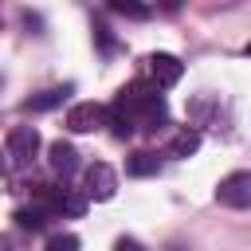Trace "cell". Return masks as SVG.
<instances>
[{"mask_svg":"<svg viewBox=\"0 0 251 251\" xmlns=\"http://www.w3.org/2000/svg\"><path fill=\"white\" fill-rule=\"evenodd\" d=\"M0 176H4V157H0Z\"/></svg>","mask_w":251,"mask_h":251,"instance_id":"cell-19","label":"cell"},{"mask_svg":"<svg viewBox=\"0 0 251 251\" xmlns=\"http://www.w3.org/2000/svg\"><path fill=\"white\" fill-rule=\"evenodd\" d=\"M114 192H118V173L106 161H94L86 169V196L90 200H110Z\"/></svg>","mask_w":251,"mask_h":251,"instance_id":"cell-7","label":"cell"},{"mask_svg":"<svg viewBox=\"0 0 251 251\" xmlns=\"http://www.w3.org/2000/svg\"><path fill=\"white\" fill-rule=\"evenodd\" d=\"M16 220H20V227H31V231H39V227L47 224V216H43L35 204H31V208H20V212H16Z\"/></svg>","mask_w":251,"mask_h":251,"instance_id":"cell-13","label":"cell"},{"mask_svg":"<svg viewBox=\"0 0 251 251\" xmlns=\"http://www.w3.org/2000/svg\"><path fill=\"white\" fill-rule=\"evenodd\" d=\"M94 35H98L102 51H114V35H110V27H106V24H94Z\"/></svg>","mask_w":251,"mask_h":251,"instance_id":"cell-16","label":"cell"},{"mask_svg":"<svg viewBox=\"0 0 251 251\" xmlns=\"http://www.w3.org/2000/svg\"><path fill=\"white\" fill-rule=\"evenodd\" d=\"M0 251H24L16 235H0Z\"/></svg>","mask_w":251,"mask_h":251,"instance_id":"cell-18","label":"cell"},{"mask_svg":"<svg viewBox=\"0 0 251 251\" xmlns=\"http://www.w3.org/2000/svg\"><path fill=\"white\" fill-rule=\"evenodd\" d=\"M196 149H200V129H188V126L169 141V153H173V157H192Z\"/></svg>","mask_w":251,"mask_h":251,"instance_id":"cell-12","label":"cell"},{"mask_svg":"<svg viewBox=\"0 0 251 251\" xmlns=\"http://www.w3.org/2000/svg\"><path fill=\"white\" fill-rule=\"evenodd\" d=\"M35 208L47 216V220H55V216H82L86 212V196H78V192H71V188H35Z\"/></svg>","mask_w":251,"mask_h":251,"instance_id":"cell-2","label":"cell"},{"mask_svg":"<svg viewBox=\"0 0 251 251\" xmlns=\"http://www.w3.org/2000/svg\"><path fill=\"white\" fill-rule=\"evenodd\" d=\"M216 200L227 204V208H247L251 204V173H231L220 180L216 188Z\"/></svg>","mask_w":251,"mask_h":251,"instance_id":"cell-4","label":"cell"},{"mask_svg":"<svg viewBox=\"0 0 251 251\" xmlns=\"http://www.w3.org/2000/svg\"><path fill=\"white\" fill-rule=\"evenodd\" d=\"M157 169H161V157L149 153V149H141V153H133V157L126 161V173H129V176H153Z\"/></svg>","mask_w":251,"mask_h":251,"instance_id":"cell-11","label":"cell"},{"mask_svg":"<svg viewBox=\"0 0 251 251\" xmlns=\"http://www.w3.org/2000/svg\"><path fill=\"white\" fill-rule=\"evenodd\" d=\"M102 126H110V133H114V137H122V141L137 133L133 118H129V114H126V110L118 106V102H110V106H106V122H102Z\"/></svg>","mask_w":251,"mask_h":251,"instance_id":"cell-9","label":"cell"},{"mask_svg":"<svg viewBox=\"0 0 251 251\" xmlns=\"http://www.w3.org/2000/svg\"><path fill=\"white\" fill-rule=\"evenodd\" d=\"M39 129L35 126H16V129H8V157H12V165L16 169H24V165H31L35 161V153H39Z\"/></svg>","mask_w":251,"mask_h":251,"instance_id":"cell-3","label":"cell"},{"mask_svg":"<svg viewBox=\"0 0 251 251\" xmlns=\"http://www.w3.org/2000/svg\"><path fill=\"white\" fill-rule=\"evenodd\" d=\"M129 118H133V126L137 129H145V133H157L165 122H169V110H165V98L157 94V86L153 82H129V86H122L118 90V98H114Z\"/></svg>","mask_w":251,"mask_h":251,"instance_id":"cell-1","label":"cell"},{"mask_svg":"<svg viewBox=\"0 0 251 251\" xmlns=\"http://www.w3.org/2000/svg\"><path fill=\"white\" fill-rule=\"evenodd\" d=\"M43 251H78V235L59 231V235H51V239L43 243Z\"/></svg>","mask_w":251,"mask_h":251,"instance_id":"cell-14","label":"cell"},{"mask_svg":"<svg viewBox=\"0 0 251 251\" xmlns=\"http://www.w3.org/2000/svg\"><path fill=\"white\" fill-rule=\"evenodd\" d=\"M67 94H71V86H51V90H43V94H31L27 102H24V110H55L59 102H67Z\"/></svg>","mask_w":251,"mask_h":251,"instance_id":"cell-10","label":"cell"},{"mask_svg":"<svg viewBox=\"0 0 251 251\" xmlns=\"http://www.w3.org/2000/svg\"><path fill=\"white\" fill-rule=\"evenodd\" d=\"M114 12H122V16H137V20H145L149 16V8H141V4H126V0H118V4H110Z\"/></svg>","mask_w":251,"mask_h":251,"instance_id":"cell-15","label":"cell"},{"mask_svg":"<svg viewBox=\"0 0 251 251\" xmlns=\"http://www.w3.org/2000/svg\"><path fill=\"white\" fill-rule=\"evenodd\" d=\"M145 63H149V78H153V86H157V90H161V86L180 82V75H184L180 59H176V55H169V51H153Z\"/></svg>","mask_w":251,"mask_h":251,"instance_id":"cell-5","label":"cell"},{"mask_svg":"<svg viewBox=\"0 0 251 251\" xmlns=\"http://www.w3.org/2000/svg\"><path fill=\"white\" fill-rule=\"evenodd\" d=\"M114 251H145V247H141L137 239H126V235H122V239L114 243Z\"/></svg>","mask_w":251,"mask_h":251,"instance_id":"cell-17","label":"cell"},{"mask_svg":"<svg viewBox=\"0 0 251 251\" xmlns=\"http://www.w3.org/2000/svg\"><path fill=\"white\" fill-rule=\"evenodd\" d=\"M102 122H106V106H98V102H78V106L67 110V129L71 133H94Z\"/></svg>","mask_w":251,"mask_h":251,"instance_id":"cell-6","label":"cell"},{"mask_svg":"<svg viewBox=\"0 0 251 251\" xmlns=\"http://www.w3.org/2000/svg\"><path fill=\"white\" fill-rule=\"evenodd\" d=\"M47 161H51V169H55L59 176H71V173L78 169V153H75L71 141H51V145H47Z\"/></svg>","mask_w":251,"mask_h":251,"instance_id":"cell-8","label":"cell"}]
</instances>
